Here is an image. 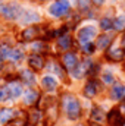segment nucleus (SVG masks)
<instances>
[{"label":"nucleus","mask_w":125,"mask_h":126,"mask_svg":"<svg viewBox=\"0 0 125 126\" xmlns=\"http://www.w3.org/2000/svg\"><path fill=\"white\" fill-rule=\"evenodd\" d=\"M63 107H65V111L71 120H77L80 117L81 106H80V101L74 95H65L63 97Z\"/></svg>","instance_id":"nucleus-1"},{"label":"nucleus","mask_w":125,"mask_h":126,"mask_svg":"<svg viewBox=\"0 0 125 126\" xmlns=\"http://www.w3.org/2000/svg\"><path fill=\"white\" fill-rule=\"evenodd\" d=\"M0 13L3 18L12 21V19H18L21 18V7L16 4V3H4V4H0Z\"/></svg>","instance_id":"nucleus-2"},{"label":"nucleus","mask_w":125,"mask_h":126,"mask_svg":"<svg viewBox=\"0 0 125 126\" xmlns=\"http://www.w3.org/2000/svg\"><path fill=\"white\" fill-rule=\"evenodd\" d=\"M68 10H69V1L68 0H58L49 7V13L55 18H61L63 15H66Z\"/></svg>","instance_id":"nucleus-3"},{"label":"nucleus","mask_w":125,"mask_h":126,"mask_svg":"<svg viewBox=\"0 0 125 126\" xmlns=\"http://www.w3.org/2000/svg\"><path fill=\"white\" fill-rule=\"evenodd\" d=\"M107 120L110 126H124L125 125V117L121 114V111L118 109H113L109 111L107 114Z\"/></svg>","instance_id":"nucleus-4"},{"label":"nucleus","mask_w":125,"mask_h":126,"mask_svg":"<svg viewBox=\"0 0 125 126\" xmlns=\"http://www.w3.org/2000/svg\"><path fill=\"white\" fill-rule=\"evenodd\" d=\"M96 28L94 27H84L78 31V40L84 44V43H90V40L96 37Z\"/></svg>","instance_id":"nucleus-5"},{"label":"nucleus","mask_w":125,"mask_h":126,"mask_svg":"<svg viewBox=\"0 0 125 126\" xmlns=\"http://www.w3.org/2000/svg\"><path fill=\"white\" fill-rule=\"evenodd\" d=\"M63 64H65L66 70L74 72L80 63H78V60H77V56H75L74 53H66V54L63 56Z\"/></svg>","instance_id":"nucleus-6"},{"label":"nucleus","mask_w":125,"mask_h":126,"mask_svg":"<svg viewBox=\"0 0 125 126\" xmlns=\"http://www.w3.org/2000/svg\"><path fill=\"white\" fill-rule=\"evenodd\" d=\"M90 67H91V60H84L83 63H80V64L77 66V69L72 72V75H74L75 78H81L84 73L90 72Z\"/></svg>","instance_id":"nucleus-7"},{"label":"nucleus","mask_w":125,"mask_h":126,"mask_svg":"<svg viewBox=\"0 0 125 126\" xmlns=\"http://www.w3.org/2000/svg\"><path fill=\"white\" fill-rule=\"evenodd\" d=\"M28 64H30V67L34 69V70H40V69H43V66H44V60H43L41 56L32 54V56H30V59H28Z\"/></svg>","instance_id":"nucleus-8"},{"label":"nucleus","mask_w":125,"mask_h":126,"mask_svg":"<svg viewBox=\"0 0 125 126\" xmlns=\"http://www.w3.org/2000/svg\"><path fill=\"white\" fill-rule=\"evenodd\" d=\"M7 93L10 95V98H18L19 95L22 94V87L19 82H10L7 87H6Z\"/></svg>","instance_id":"nucleus-9"},{"label":"nucleus","mask_w":125,"mask_h":126,"mask_svg":"<svg viewBox=\"0 0 125 126\" xmlns=\"http://www.w3.org/2000/svg\"><path fill=\"white\" fill-rule=\"evenodd\" d=\"M41 87L46 90V91H53L56 87H58V82L53 76H44L41 79Z\"/></svg>","instance_id":"nucleus-10"},{"label":"nucleus","mask_w":125,"mask_h":126,"mask_svg":"<svg viewBox=\"0 0 125 126\" xmlns=\"http://www.w3.org/2000/svg\"><path fill=\"white\" fill-rule=\"evenodd\" d=\"M110 97H112L113 100H122V98L125 97V87L121 85V84H116V85L112 88Z\"/></svg>","instance_id":"nucleus-11"},{"label":"nucleus","mask_w":125,"mask_h":126,"mask_svg":"<svg viewBox=\"0 0 125 126\" xmlns=\"http://www.w3.org/2000/svg\"><path fill=\"white\" fill-rule=\"evenodd\" d=\"M97 91H99V87H97V82H96V81H90V82L85 85V88H84L85 97H90V98L97 94Z\"/></svg>","instance_id":"nucleus-12"},{"label":"nucleus","mask_w":125,"mask_h":126,"mask_svg":"<svg viewBox=\"0 0 125 126\" xmlns=\"http://www.w3.org/2000/svg\"><path fill=\"white\" fill-rule=\"evenodd\" d=\"M58 44H59L61 48L68 50V48H71V46H72V40H71V37H69L68 34H62V35L59 37V40H58Z\"/></svg>","instance_id":"nucleus-13"},{"label":"nucleus","mask_w":125,"mask_h":126,"mask_svg":"<svg viewBox=\"0 0 125 126\" xmlns=\"http://www.w3.org/2000/svg\"><path fill=\"white\" fill-rule=\"evenodd\" d=\"M13 117H15V111H13L12 109H4V110L0 111V122H1V123H7V122H10Z\"/></svg>","instance_id":"nucleus-14"},{"label":"nucleus","mask_w":125,"mask_h":126,"mask_svg":"<svg viewBox=\"0 0 125 126\" xmlns=\"http://www.w3.org/2000/svg\"><path fill=\"white\" fill-rule=\"evenodd\" d=\"M24 15V18L21 19L24 24H32V22H38L40 21V16L35 13V12H25V13H22Z\"/></svg>","instance_id":"nucleus-15"},{"label":"nucleus","mask_w":125,"mask_h":126,"mask_svg":"<svg viewBox=\"0 0 125 126\" xmlns=\"http://www.w3.org/2000/svg\"><path fill=\"white\" fill-rule=\"evenodd\" d=\"M21 78H22V81L27 85H34L35 84V76H34V73L31 70H22L21 72Z\"/></svg>","instance_id":"nucleus-16"},{"label":"nucleus","mask_w":125,"mask_h":126,"mask_svg":"<svg viewBox=\"0 0 125 126\" xmlns=\"http://www.w3.org/2000/svg\"><path fill=\"white\" fill-rule=\"evenodd\" d=\"M37 98H38V94L34 91V90H28L25 95H24V101H25V104H35V101H37Z\"/></svg>","instance_id":"nucleus-17"},{"label":"nucleus","mask_w":125,"mask_h":126,"mask_svg":"<svg viewBox=\"0 0 125 126\" xmlns=\"http://www.w3.org/2000/svg\"><path fill=\"white\" fill-rule=\"evenodd\" d=\"M37 35H38V28L37 27H30V28H27L25 31L22 32V38L24 40H32Z\"/></svg>","instance_id":"nucleus-18"},{"label":"nucleus","mask_w":125,"mask_h":126,"mask_svg":"<svg viewBox=\"0 0 125 126\" xmlns=\"http://www.w3.org/2000/svg\"><path fill=\"white\" fill-rule=\"evenodd\" d=\"M109 46H110V37H109V35H102V37L97 38V47H99V48L104 50V48H107Z\"/></svg>","instance_id":"nucleus-19"},{"label":"nucleus","mask_w":125,"mask_h":126,"mask_svg":"<svg viewBox=\"0 0 125 126\" xmlns=\"http://www.w3.org/2000/svg\"><path fill=\"white\" fill-rule=\"evenodd\" d=\"M107 57L112 59V60H115V62H118V60H121V59L124 57V51H122L121 48H112V50L107 53Z\"/></svg>","instance_id":"nucleus-20"},{"label":"nucleus","mask_w":125,"mask_h":126,"mask_svg":"<svg viewBox=\"0 0 125 126\" xmlns=\"http://www.w3.org/2000/svg\"><path fill=\"white\" fill-rule=\"evenodd\" d=\"M91 119H93L94 122H102V120L104 119V113H103V110L99 109V107H94L93 110H91Z\"/></svg>","instance_id":"nucleus-21"},{"label":"nucleus","mask_w":125,"mask_h":126,"mask_svg":"<svg viewBox=\"0 0 125 126\" xmlns=\"http://www.w3.org/2000/svg\"><path fill=\"white\" fill-rule=\"evenodd\" d=\"M12 50L9 46H1L0 47V59L4 60V59H10V54H12Z\"/></svg>","instance_id":"nucleus-22"},{"label":"nucleus","mask_w":125,"mask_h":126,"mask_svg":"<svg viewBox=\"0 0 125 126\" xmlns=\"http://www.w3.org/2000/svg\"><path fill=\"white\" fill-rule=\"evenodd\" d=\"M113 27H115V30H118V31L124 30V28H125V15L118 16V18L113 21Z\"/></svg>","instance_id":"nucleus-23"},{"label":"nucleus","mask_w":125,"mask_h":126,"mask_svg":"<svg viewBox=\"0 0 125 126\" xmlns=\"http://www.w3.org/2000/svg\"><path fill=\"white\" fill-rule=\"evenodd\" d=\"M10 59L15 60V62H21L24 59V51L19 50V48H13L12 50V54H10Z\"/></svg>","instance_id":"nucleus-24"},{"label":"nucleus","mask_w":125,"mask_h":126,"mask_svg":"<svg viewBox=\"0 0 125 126\" xmlns=\"http://www.w3.org/2000/svg\"><path fill=\"white\" fill-rule=\"evenodd\" d=\"M100 27H102V30L109 31V30H112V28H113V21H112V19H109V18H104V19H102V21H100Z\"/></svg>","instance_id":"nucleus-25"},{"label":"nucleus","mask_w":125,"mask_h":126,"mask_svg":"<svg viewBox=\"0 0 125 126\" xmlns=\"http://www.w3.org/2000/svg\"><path fill=\"white\" fill-rule=\"evenodd\" d=\"M40 119H41V113L38 110H32L31 113H30V122H31L32 125H37L40 122Z\"/></svg>","instance_id":"nucleus-26"},{"label":"nucleus","mask_w":125,"mask_h":126,"mask_svg":"<svg viewBox=\"0 0 125 126\" xmlns=\"http://www.w3.org/2000/svg\"><path fill=\"white\" fill-rule=\"evenodd\" d=\"M31 48L35 53H40V51H44V50H46V46H44L43 43H34L31 46Z\"/></svg>","instance_id":"nucleus-27"},{"label":"nucleus","mask_w":125,"mask_h":126,"mask_svg":"<svg viewBox=\"0 0 125 126\" xmlns=\"http://www.w3.org/2000/svg\"><path fill=\"white\" fill-rule=\"evenodd\" d=\"M83 51H84V53H87V54L93 53V51H94V46L91 44V43H84V44H83Z\"/></svg>","instance_id":"nucleus-28"},{"label":"nucleus","mask_w":125,"mask_h":126,"mask_svg":"<svg viewBox=\"0 0 125 126\" xmlns=\"http://www.w3.org/2000/svg\"><path fill=\"white\" fill-rule=\"evenodd\" d=\"M102 79H103L106 84H112V82H113V75H112L110 72H104V73L102 75Z\"/></svg>","instance_id":"nucleus-29"},{"label":"nucleus","mask_w":125,"mask_h":126,"mask_svg":"<svg viewBox=\"0 0 125 126\" xmlns=\"http://www.w3.org/2000/svg\"><path fill=\"white\" fill-rule=\"evenodd\" d=\"M9 98H10V95H9V93H7L6 88L0 90V101H6V100H9Z\"/></svg>","instance_id":"nucleus-30"},{"label":"nucleus","mask_w":125,"mask_h":126,"mask_svg":"<svg viewBox=\"0 0 125 126\" xmlns=\"http://www.w3.org/2000/svg\"><path fill=\"white\" fill-rule=\"evenodd\" d=\"M52 70H55V72H56V73H58V75H59L61 78H63L62 69L59 67V64H58V63H52Z\"/></svg>","instance_id":"nucleus-31"},{"label":"nucleus","mask_w":125,"mask_h":126,"mask_svg":"<svg viewBox=\"0 0 125 126\" xmlns=\"http://www.w3.org/2000/svg\"><path fill=\"white\" fill-rule=\"evenodd\" d=\"M77 4H78V7H81V9H87V6H88V0H78Z\"/></svg>","instance_id":"nucleus-32"},{"label":"nucleus","mask_w":125,"mask_h":126,"mask_svg":"<svg viewBox=\"0 0 125 126\" xmlns=\"http://www.w3.org/2000/svg\"><path fill=\"white\" fill-rule=\"evenodd\" d=\"M96 4H102V3H104V0H93Z\"/></svg>","instance_id":"nucleus-33"},{"label":"nucleus","mask_w":125,"mask_h":126,"mask_svg":"<svg viewBox=\"0 0 125 126\" xmlns=\"http://www.w3.org/2000/svg\"><path fill=\"white\" fill-rule=\"evenodd\" d=\"M122 47H124V50H125V37L122 38Z\"/></svg>","instance_id":"nucleus-34"},{"label":"nucleus","mask_w":125,"mask_h":126,"mask_svg":"<svg viewBox=\"0 0 125 126\" xmlns=\"http://www.w3.org/2000/svg\"><path fill=\"white\" fill-rule=\"evenodd\" d=\"M122 110H124V113H125V103H124V106H122Z\"/></svg>","instance_id":"nucleus-35"},{"label":"nucleus","mask_w":125,"mask_h":126,"mask_svg":"<svg viewBox=\"0 0 125 126\" xmlns=\"http://www.w3.org/2000/svg\"><path fill=\"white\" fill-rule=\"evenodd\" d=\"M7 126H15V125H7Z\"/></svg>","instance_id":"nucleus-36"}]
</instances>
